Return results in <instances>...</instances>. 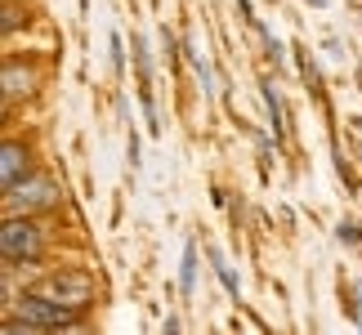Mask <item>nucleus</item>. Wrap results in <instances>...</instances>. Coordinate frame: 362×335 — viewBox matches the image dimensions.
<instances>
[{
	"instance_id": "12",
	"label": "nucleus",
	"mask_w": 362,
	"mask_h": 335,
	"mask_svg": "<svg viewBox=\"0 0 362 335\" xmlns=\"http://www.w3.org/2000/svg\"><path fill=\"white\" fill-rule=\"evenodd\" d=\"M309 5H327V0H309Z\"/></svg>"
},
{
	"instance_id": "1",
	"label": "nucleus",
	"mask_w": 362,
	"mask_h": 335,
	"mask_svg": "<svg viewBox=\"0 0 362 335\" xmlns=\"http://www.w3.org/2000/svg\"><path fill=\"white\" fill-rule=\"evenodd\" d=\"M0 250H5V264H18V259H40L45 250V237L27 215H9L5 219V233H0Z\"/></svg>"
},
{
	"instance_id": "8",
	"label": "nucleus",
	"mask_w": 362,
	"mask_h": 335,
	"mask_svg": "<svg viewBox=\"0 0 362 335\" xmlns=\"http://www.w3.org/2000/svg\"><path fill=\"white\" fill-rule=\"evenodd\" d=\"M192 277H197V246H188V250H184V277H179L184 295H192Z\"/></svg>"
},
{
	"instance_id": "5",
	"label": "nucleus",
	"mask_w": 362,
	"mask_h": 335,
	"mask_svg": "<svg viewBox=\"0 0 362 335\" xmlns=\"http://www.w3.org/2000/svg\"><path fill=\"white\" fill-rule=\"evenodd\" d=\"M32 175V157H27V148L23 143H9L0 148V184H5V192L13 188V184H23V179Z\"/></svg>"
},
{
	"instance_id": "2",
	"label": "nucleus",
	"mask_w": 362,
	"mask_h": 335,
	"mask_svg": "<svg viewBox=\"0 0 362 335\" xmlns=\"http://www.w3.org/2000/svg\"><path fill=\"white\" fill-rule=\"evenodd\" d=\"M18 313H23V322L27 327H36V331H63V327H76V313L67 309V304L59 300H49V295H23L18 300Z\"/></svg>"
},
{
	"instance_id": "7",
	"label": "nucleus",
	"mask_w": 362,
	"mask_h": 335,
	"mask_svg": "<svg viewBox=\"0 0 362 335\" xmlns=\"http://www.w3.org/2000/svg\"><path fill=\"white\" fill-rule=\"evenodd\" d=\"M264 103H269L273 130H277V139H282V134H286V117H282V99H277V90H273V86H264Z\"/></svg>"
},
{
	"instance_id": "9",
	"label": "nucleus",
	"mask_w": 362,
	"mask_h": 335,
	"mask_svg": "<svg viewBox=\"0 0 362 335\" xmlns=\"http://www.w3.org/2000/svg\"><path fill=\"white\" fill-rule=\"evenodd\" d=\"M215 269H219V282H224V286L233 290V295H238V277H233V269L224 264V255H215Z\"/></svg>"
},
{
	"instance_id": "4",
	"label": "nucleus",
	"mask_w": 362,
	"mask_h": 335,
	"mask_svg": "<svg viewBox=\"0 0 362 335\" xmlns=\"http://www.w3.org/2000/svg\"><path fill=\"white\" fill-rule=\"evenodd\" d=\"M40 295H49V300H59V304H67V309H86L90 304V295H94V282L86 273H54L45 286H40Z\"/></svg>"
},
{
	"instance_id": "11",
	"label": "nucleus",
	"mask_w": 362,
	"mask_h": 335,
	"mask_svg": "<svg viewBox=\"0 0 362 335\" xmlns=\"http://www.w3.org/2000/svg\"><path fill=\"white\" fill-rule=\"evenodd\" d=\"M358 139H362V117H358Z\"/></svg>"
},
{
	"instance_id": "6",
	"label": "nucleus",
	"mask_w": 362,
	"mask_h": 335,
	"mask_svg": "<svg viewBox=\"0 0 362 335\" xmlns=\"http://www.w3.org/2000/svg\"><path fill=\"white\" fill-rule=\"evenodd\" d=\"M32 86H36V76L27 72V67H18V63H5V99L32 94Z\"/></svg>"
},
{
	"instance_id": "10",
	"label": "nucleus",
	"mask_w": 362,
	"mask_h": 335,
	"mask_svg": "<svg viewBox=\"0 0 362 335\" xmlns=\"http://www.w3.org/2000/svg\"><path fill=\"white\" fill-rule=\"evenodd\" d=\"M358 237H362V228H358V223H340V242H358Z\"/></svg>"
},
{
	"instance_id": "3",
	"label": "nucleus",
	"mask_w": 362,
	"mask_h": 335,
	"mask_svg": "<svg viewBox=\"0 0 362 335\" xmlns=\"http://www.w3.org/2000/svg\"><path fill=\"white\" fill-rule=\"evenodd\" d=\"M59 201V188L49 184L45 175H27L23 184H13L5 192V211L9 215H32V211H45V206Z\"/></svg>"
}]
</instances>
